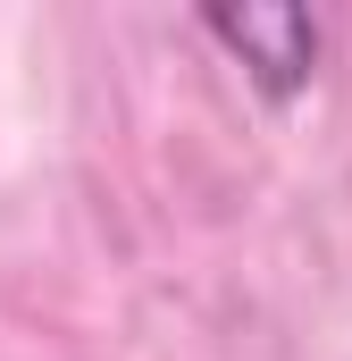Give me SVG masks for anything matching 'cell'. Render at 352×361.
I'll return each instance as SVG.
<instances>
[{
	"instance_id": "obj_1",
	"label": "cell",
	"mask_w": 352,
	"mask_h": 361,
	"mask_svg": "<svg viewBox=\"0 0 352 361\" xmlns=\"http://www.w3.org/2000/svg\"><path fill=\"white\" fill-rule=\"evenodd\" d=\"M201 34L252 76V92L260 101H302L310 92V76H319V59H327V25L302 8V0H210L201 8Z\"/></svg>"
}]
</instances>
